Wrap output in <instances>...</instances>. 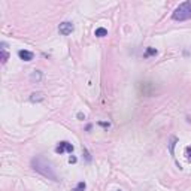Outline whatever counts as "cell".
Segmentation results:
<instances>
[{
	"mask_svg": "<svg viewBox=\"0 0 191 191\" xmlns=\"http://www.w3.org/2000/svg\"><path fill=\"white\" fill-rule=\"evenodd\" d=\"M31 167L34 172H38L39 175H42L43 178H48V179H51V181H58V175H57V172H55V169H54L52 163L51 161H48L45 157H42V155H38V157H34L33 160H31Z\"/></svg>",
	"mask_w": 191,
	"mask_h": 191,
	"instance_id": "6da1fadb",
	"label": "cell"
},
{
	"mask_svg": "<svg viewBox=\"0 0 191 191\" xmlns=\"http://www.w3.org/2000/svg\"><path fill=\"white\" fill-rule=\"evenodd\" d=\"M172 18H173L175 21H187V20H191V2L181 3V5L173 11Z\"/></svg>",
	"mask_w": 191,
	"mask_h": 191,
	"instance_id": "7a4b0ae2",
	"label": "cell"
},
{
	"mask_svg": "<svg viewBox=\"0 0 191 191\" xmlns=\"http://www.w3.org/2000/svg\"><path fill=\"white\" fill-rule=\"evenodd\" d=\"M73 30H75V25H73V23H70V21H64V23H61L58 25V31H60V34H63V36L72 34Z\"/></svg>",
	"mask_w": 191,
	"mask_h": 191,
	"instance_id": "3957f363",
	"label": "cell"
},
{
	"mask_svg": "<svg viewBox=\"0 0 191 191\" xmlns=\"http://www.w3.org/2000/svg\"><path fill=\"white\" fill-rule=\"evenodd\" d=\"M55 152L57 154H63V152H73V145L72 143H69V142H66V140H63V142H60L58 145H57V148H55Z\"/></svg>",
	"mask_w": 191,
	"mask_h": 191,
	"instance_id": "277c9868",
	"label": "cell"
},
{
	"mask_svg": "<svg viewBox=\"0 0 191 191\" xmlns=\"http://www.w3.org/2000/svg\"><path fill=\"white\" fill-rule=\"evenodd\" d=\"M18 55H20V58L24 61H31L33 57H34L33 52H31V51H27V49H20V51H18Z\"/></svg>",
	"mask_w": 191,
	"mask_h": 191,
	"instance_id": "5b68a950",
	"label": "cell"
},
{
	"mask_svg": "<svg viewBox=\"0 0 191 191\" xmlns=\"http://www.w3.org/2000/svg\"><path fill=\"white\" fill-rule=\"evenodd\" d=\"M43 99H45V96H43V93H40V91L33 93V94L30 96V102H33V103H36V102H42Z\"/></svg>",
	"mask_w": 191,
	"mask_h": 191,
	"instance_id": "8992f818",
	"label": "cell"
},
{
	"mask_svg": "<svg viewBox=\"0 0 191 191\" xmlns=\"http://www.w3.org/2000/svg\"><path fill=\"white\" fill-rule=\"evenodd\" d=\"M30 79L33 81V82H39V81L42 79V72H40V70H34V72L30 75Z\"/></svg>",
	"mask_w": 191,
	"mask_h": 191,
	"instance_id": "52a82bcc",
	"label": "cell"
},
{
	"mask_svg": "<svg viewBox=\"0 0 191 191\" xmlns=\"http://www.w3.org/2000/svg\"><path fill=\"white\" fill-rule=\"evenodd\" d=\"M94 34H96L97 38H105V36H107V30L103 29V27H99V29H96Z\"/></svg>",
	"mask_w": 191,
	"mask_h": 191,
	"instance_id": "ba28073f",
	"label": "cell"
},
{
	"mask_svg": "<svg viewBox=\"0 0 191 191\" xmlns=\"http://www.w3.org/2000/svg\"><path fill=\"white\" fill-rule=\"evenodd\" d=\"M8 58H9V54L6 52V49H2V63L5 64L8 61Z\"/></svg>",
	"mask_w": 191,
	"mask_h": 191,
	"instance_id": "9c48e42d",
	"label": "cell"
},
{
	"mask_svg": "<svg viewBox=\"0 0 191 191\" xmlns=\"http://www.w3.org/2000/svg\"><path fill=\"white\" fill-rule=\"evenodd\" d=\"M85 187H87V185H85V182H79V184L76 185V187L73 188V191H84V190H85Z\"/></svg>",
	"mask_w": 191,
	"mask_h": 191,
	"instance_id": "30bf717a",
	"label": "cell"
},
{
	"mask_svg": "<svg viewBox=\"0 0 191 191\" xmlns=\"http://www.w3.org/2000/svg\"><path fill=\"white\" fill-rule=\"evenodd\" d=\"M155 54H157V49H155V48H148V49H146V52H145V57L155 55Z\"/></svg>",
	"mask_w": 191,
	"mask_h": 191,
	"instance_id": "8fae6325",
	"label": "cell"
},
{
	"mask_svg": "<svg viewBox=\"0 0 191 191\" xmlns=\"http://www.w3.org/2000/svg\"><path fill=\"white\" fill-rule=\"evenodd\" d=\"M176 140H178L176 138H172V142H170V152H172V154H173V148H175Z\"/></svg>",
	"mask_w": 191,
	"mask_h": 191,
	"instance_id": "7c38bea8",
	"label": "cell"
},
{
	"mask_svg": "<svg viewBox=\"0 0 191 191\" xmlns=\"http://www.w3.org/2000/svg\"><path fill=\"white\" fill-rule=\"evenodd\" d=\"M82 152H84V155H85V158H87V160L88 161H91V157H90V154H88V151H87V149H82Z\"/></svg>",
	"mask_w": 191,
	"mask_h": 191,
	"instance_id": "4fadbf2b",
	"label": "cell"
},
{
	"mask_svg": "<svg viewBox=\"0 0 191 191\" xmlns=\"http://www.w3.org/2000/svg\"><path fill=\"white\" fill-rule=\"evenodd\" d=\"M185 152H187V157H188V160L191 161V146H188V148L185 149Z\"/></svg>",
	"mask_w": 191,
	"mask_h": 191,
	"instance_id": "5bb4252c",
	"label": "cell"
},
{
	"mask_svg": "<svg viewBox=\"0 0 191 191\" xmlns=\"http://www.w3.org/2000/svg\"><path fill=\"white\" fill-rule=\"evenodd\" d=\"M69 163H76V157H70V158H69Z\"/></svg>",
	"mask_w": 191,
	"mask_h": 191,
	"instance_id": "9a60e30c",
	"label": "cell"
},
{
	"mask_svg": "<svg viewBox=\"0 0 191 191\" xmlns=\"http://www.w3.org/2000/svg\"><path fill=\"white\" fill-rule=\"evenodd\" d=\"M120 191H121V190H120Z\"/></svg>",
	"mask_w": 191,
	"mask_h": 191,
	"instance_id": "2e32d148",
	"label": "cell"
}]
</instances>
